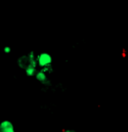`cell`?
Listing matches in <instances>:
<instances>
[{
    "instance_id": "1",
    "label": "cell",
    "mask_w": 128,
    "mask_h": 132,
    "mask_svg": "<svg viewBox=\"0 0 128 132\" xmlns=\"http://www.w3.org/2000/svg\"><path fill=\"white\" fill-rule=\"evenodd\" d=\"M17 65L20 69L25 70L28 67L38 68L36 62V53L35 51H30L28 54H23L17 60Z\"/></svg>"
},
{
    "instance_id": "2",
    "label": "cell",
    "mask_w": 128,
    "mask_h": 132,
    "mask_svg": "<svg viewBox=\"0 0 128 132\" xmlns=\"http://www.w3.org/2000/svg\"><path fill=\"white\" fill-rule=\"evenodd\" d=\"M52 56L50 53L48 52H40L38 54H36V62H37V66L39 69L45 68V67L52 66Z\"/></svg>"
},
{
    "instance_id": "3",
    "label": "cell",
    "mask_w": 128,
    "mask_h": 132,
    "mask_svg": "<svg viewBox=\"0 0 128 132\" xmlns=\"http://www.w3.org/2000/svg\"><path fill=\"white\" fill-rule=\"evenodd\" d=\"M35 78H36V80L38 81V82H40L42 85H44V86H50L51 85V82H50V80L48 79V75H46L45 73H43L41 70H38L37 72H36V74H35V76H34Z\"/></svg>"
},
{
    "instance_id": "4",
    "label": "cell",
    "mask_w": 128,
    "mask_h": 132,
    "mask_svg": "<svg viewBox=\"0 0 128 132\" xmlns=\"http://www.w3.org/2000/svg\"><path fill=\"white\" fill-rule=\"evenodd\" d=\"M0 132H15L14 125L10 120H3L0 122Z\"/></svg>"
},
{
    "instance_id": "5",
    "label": "cell",
    "mask_w": 128,
    "mask_h": 132,
    "mask_svg": "<svg viewBox=\"0 0 128 132\" xmlns=\"http://www.w3.org/2000/svg\"><path fill=\"white\" fill-rule=\"evenodd\" d=\"M24 71H25V74H26V76H27V77H34V76H35V74H36V72L38 71V68L28 67V68H26Z\"/></svg>"
},
{
    "instance_id": "6",
    "label": "cell",
    "mask_w": 128,
    "mask_h": 132,
    "mask_svg": "<svg viewBox=\"0 0 128 132\" xmlns=\"http://www.w3.org/2000/svg\"><path fill=\"white\" fill-rule=\"evenodd\" d=\"M39 70H41V71H42L43 73H45L46 75L52 74V72H53V68H52V66L45 67V68H42V69H39Z\"/></svg>"
},
{
    "instance_id": "7",
    "label": "cell",
    "mask_w": 128,
    "mask_h": 132,
    "mask_svg": "<svg viewBox=\"0 0 128 132\" xmlns=\"http://www.w3.org/2000/svg\"><path fill=\"white\" fill-rule=\"evenodd\" d=\"M3 51H4V53L8 54V53H10V52H11V48H10L9 46H5V47L3 48Z\"/></svg>"
},
{
    "instance_id": "8",
    "label": "cell",
    "mask_w": 128,
    "mask_h": 132,
    "mask_svg": "<svg viewBox=\"0 0 128 132\" xmlns=\"http://www.w3.org/2000/svg\"><path fill=\"white\" fill-rule=\"evenodd\" d=\"M62 132H77V131L74 130V129H64Z\"/></svg>"
}]
</instances>
